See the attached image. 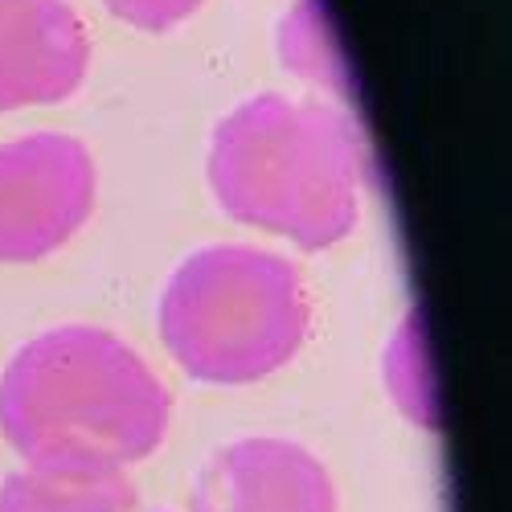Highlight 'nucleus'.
Returning <instances> with one entry per match:
<instances>
[{
	"label": "nucleus",
	"mask_w": 512,
	"mask_h": 512,
	"mask_svg": "<svg viewBox=\"0 0 512 512\" xmlns=\"http://www.w3.org/2000/svg\"><path fill=\"white\" fill-rule=\"evenodd\" d=\"M91 41L66 0H0V111L78 91Z\"/></svg>",
	"instance_id": "39448f33"
},
{
	"label": "nucleus",
	"mask_w": 512,
	"mask_h": 512,
	"mask_svg": "<svg viewBox=\"0 0 512 512\" xmlns=\"http://www.w3.org/2000/svg\"><path fill=\"white\" fill-rule=\"evenodd\" d=\"M201 0H107V9L136 29H168L185 21Z\"/></svg>",
	"instance_id": "6e6552de"
},
{
	"label": "nucleus",
	"mask_w": 512,
	"mask_h": 512,
	"mask_svg": "<svg viewBox=\"0 0 512 512\" xmlns=\"http://www.w3.org/2000/svg\"><path fill=\"white\" fill-rule=\"evenodd\" d=\"M136 492L123 472H29L0 484V512H132Z\"/></svg>",
	"instance_id": "0eeeda50"
},
{
	"label": "nucleus",
	"mask_w": 512,
	"mask_h": 512,
	"mask_svg": "<svg viewBox=\"0 0 512 512\" xmlns=\"http://www.w3.org/2000/svg\"><path fill=\"white\" fill-rule=\"evenodd\" d=\"M160 336L197 381H259L287 365L308 336L300 271L254 246L197 250L164 287Z\"/></svg>",
	"instance_id": "7ed1b4c3"
},
{
	"label": "nucleus",
	"mask_w": 512,
	"mask_h": 512,
	"mask_svg": "<svg viewBox=\"0 0 512 512\" xmlns=\"http://www.w3.org/2000/svg\"><path fill=\"white\" fill-rule=\"evenodd\" d=\"M324 463L283 439H246L205 467L189 512H332Z\"/></svg>",
	"instance_id": "423d86ee"
},
{
	"label": "nucleus",
	"mask_w": 512,
	"mask_h": 512,
	"mask_svg": "<svg viewBox=\"0 0 512 512\" xmlns=\"http://www.w3.org/2000/svg\"><path fill=\"white\" fill-rule=\"evenodd\" d=\"M365 140L324 103L259 95L213 132L209 185L230 218L324 250L357 226Z\"/></svg>",
	"instance_id": "f03ea898"
},
{
	"label": "nucleus",
	"mask_w": 512,
	"mask_h": 512,
	"mask_svg": "<svg viewBox=\"0 0 512 512\" xmlns=\"http://www.w3.org/2000/svg\"><path fill=\"white\" fill-rule=\"evenodd\" d=\"M168 390L103 328H54L0 377V435L37 472L111 476L168 431Z\"/></svg>",
	"instance_id": "f257e3e1"
},
{
	"label": "nucleus",
	"mask_w": 512,
	"mask_h": 512,
	"mask_svg": "<svg viewBox=\"0 0 512 512\" xmlns=\"http://www.w3.org/2000/svg\"><path fill=\"white\" fill-rule=\"evenodd\" d=\"M95 205V164L70 136L0 144V263L58 250Z\"/></svg>",
	"instance_id": "20e7f679"
}]
</instances>
